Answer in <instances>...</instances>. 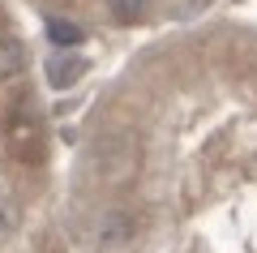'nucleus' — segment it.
Instances as JSON below:
<instances>
[{
  "mask_svg": "<svg viewBox=\"0 0 257 253\" xmlns=\"http://www.w3.org/2000/svg\"><path fill=\"white\" fill-rule=\"evenodd\" d=\"M133 232V223H128V215H103V223H99V240L103 244H116V240H124V236Z\"/></svg>",
  "mask_w": 257,
  "mask_h": 253,
  "instance_id": "423d86ee",
  "label": "nucleus"
},
{
  "mask_svg": "<svg viewBox=\"0 0 257 253\" xmlns=\"http://www.w3.org/2000/svg\"><path fill=\"white\" fill-rule=\"evenodd\" d=\"M82 73H86V60L77 52H56L52 60H47V81H52L56 91H69Z\"/></svg>",
  "mask_w": 257,
  "mask_h": 253,
  "instance_id": "f03ea898",
  "label": "nucleus"
},
{
  "mask_svg": "<svg viewBox=\"0 0 257 253\" xmlns=\"http://www.w3.org/2000/svg\"><path fill=\"white\" fill-rule=\"evenodd\" d=\"M107 9L116 13L120 22H138L142 13L150 9V0H107Z\"/></svg>",
  "mask_w": 257,
  "mask_h": 253,
  "instance_id": "0eeeda50",
  "label": "nucleus"
},
{
  "mask_svg": "<svg viewBox=\"0 0 257 253\" xmlns=\"http://www.w3.org/2000/svg\"><path fill=\"white\" fill-rule=\"evenodd\" d=\"M47 39H52L60 52H69V47H77V43L86 39V30L77 26V22H60V18H52V22H47Z\"/></svg>",
  "mask_w": 257,
  "mask_h": 253,
  "instance_id": "7ed1b4c3",
  "label": "nucleus"
},
{
  "mask_svg": "<svg viewBox=\"0 0 257 253\" xmlns=\"http://www.w3.org/2000/svg\"><path fill=\"white\" fill-rule=\"evenodd\" d=\"M22 69H26V52H22V43H13V39H0V81L18 77Z\"/></svg>",
  "mask_w": 257,
  "mask_h": 253,
  "instance_id": "20e7f679",
  "label": "nucleus"
},
{
  "mask_svg": "<svg viewBox=\"0 0 257 253\" xmlns=\"http://www.w3.org/2000/svg\"><path fill=\"white\" fill-rule=\"evenodd\" d=\"M18 223H22V206H18V198H13L9 189H0V240L18 232Z\"/></svg>",
  "mask_w": 257,
  "mask_h": 253,
  "instance_id": "39448f33",
  "label": "nucleus"
},
{
  "mask_svg": "<svg viewBox=\"0 0 257 253\" xmlns=\"http://www.w3.org/2000/svg\"><path fill=\"white\" fill-rule=\"evenodd\" d=\"M9 146H13V154H18V159H39V150H43L39 112H30L26 103L9 116Z\"/></svg>",
  "mask_w": 257,
  "mask_h": 253,
  "instance_id": "f257e3e1",
  "label": "nucleus"
}]
</instances>
